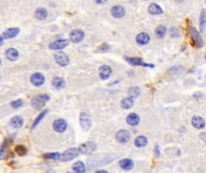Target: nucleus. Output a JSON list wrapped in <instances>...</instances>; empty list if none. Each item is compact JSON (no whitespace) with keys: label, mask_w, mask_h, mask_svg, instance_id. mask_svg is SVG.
Instances as JSON below:
<instances>
[{"label":"nucleus","mask_w":206,"mask_h":173,"mask_svg":"<svg viewBox=\"0 0 206 173\" xmlns=\"http://www.w3.org/2000/svg\"><path fill=\"white\" fill-rule=\"evenodd\" d=\"M176 1H178V2H182V1H183V0H176Z\"/></svg>","instance_id":"nucleus-42"},{"label":"nucleus","mask_w":206,"mask_h":173,"mask_svg":"<svg viewBox=\"0 0 206 173\" xmlns=\"http://www.w3.org/2000/svg\"><path fill=\"white\" fill-rule=\"evenodd\" d=\"M52 86H53L55 89H62V88L65 86V81L62 77L55 76L53 79H52Z\"/></svg>","instance_id":"nucleus-23"},{"label":"nucleus","mask_w":206,"mask_h":173,"mask_svg":"<svg viewBox=\"0 0 206 173\" xmlns=\"http://www.w3.org/2000/svg\"><path fill=\"white\" fill-rule=\"evenodd\" d=\"M70 41L74 43H78L81 42L83 39H85V32L81 30V29H75L70 32Z\"/></svg>","instance_id":"nucleus-9"},{"label":"nucleus","mask_w":206,"mask_h":173,"mask_svg":"<svg viewBox=\"0 0 206 173\" xmlns=\"http://www.w3.org/2000/svg\"><path fill=\"white\" fill-rule=\"evenodd\" d=\"M11 106H12L13 108H20L21 106H23V100L18 99V100L12 101V102H11Z\"/></svg>","instance_id":"nucleus-36"},{"label":"nucleus","mask_w":206,"mask_h":173,"mask_svg":"<svg viewBox=\"0 0 206 173\" xmlns=\"http://www.w3.org/2000/svg\"><path fill=\"white\" fill-rule=\"evenodd\" d=\"M191 36H192V39H193V42H194L196 48H201V47L204 46V41H203V39H201V35H200V32H198L194 27L191 28Z\"/></svg>","instance_id":"nucleus-6"},{"label":"nucleus","mask_w":206,"mask_h":173,"mask_svg":"<svg viewBox=\"0 0 206 173\" xmlns=\"http://www.w3.org/2000/svg\"><path fill=\"white\" fill-rule=\"evenodd\" d=\"M106 1H107V0H95V2H97V4H100V5H101V4H105Z\"/></svg>","instance_id":"nucleus-40"},{"label":"nucleus","mask_w":206,"mask_h":173,"mask_svg":"<svg viewBox=\"0 0 206 173\" xmlns=\"http://www.w3.org/2000/svg\"><path fill=\"white\" fill-rule=\"evenodd\" d=\"M47 15H48V13H47V10L43 9V7H39V9H36V11H35V18L39 19V21L46 19Z\"/></svg>","instance_id":"nucleus-24"},{"label":"nucleus","mask_w":206,"mask_h":173,"mask_svg":"<svg viewBox=\"0 0 206 173\" xmlns=\"http://www.w3.org/2000/svg\"><path fill=\"white\" fill-rule=\"evenodd\" d=\"M47 113H48V109H43L42 113H40V114H39V116L36 117V119H35V120L33 121L32 128H30V129H35V128H36V126L39 125V123H40V121H41V120H42V119L45 118V116H46Z\"/></svg>","instance_id":"nucleus-28"},{"label":"nucleus","mask_w":206,"mask_h":173,"mask_svg":"<svg viewBox=\"0 0 206 173\" xmlns=\"http://www.w3.org/2000/svg\"><path fill=\"white\" fill-rule=\"evenodd\" d=\"M2 42H4V39H2V36H0V44Z\"/></svg>","instance_id":"nucleus-41"},{"label":"nucleus","mask_w":206,"mask_h":173,"mask_svg":"<svg viewBox=\"0 0 206 173\" xmlns=\"http://www.w3.org/2000/svg\"><path fill=\"white\" fill-rule=\"evenodd\" d=\"M23 123H24V120H23V118H22L21 116H16V117H13L10 120V125L12 128H15V129L21 128L22 125H23Z\"/></svg>","instance_id":"nucleus-20"},{"label":"nucleus","mask_w":206,"mask_h":173,"mask_svg":"<svg viewBox=\"0 0 206 173\" xmlns=\"http://www.w3.org/2000/svg\"><path fill=\"white\" fill-rule=\"evenodd\" d=\"M15 153H16L17 155H20V156H23V155L27 154V148H25L24 146H17V147L15 148Z\"/></svg>","instance_id":"nucleus-32"},{"label":"nucleus","mask_w":206,"mask_h":173,"mask_svg":"<svg viewBox=\"0 0 206 173\" xmlns=\"http://www.w3.org/2000/svg\"><path fill=\"white\" fill-rule=\"evenodd\" d=\"M124 59L129 63L131 66H148V67H153V64H146L143 63L142 58L140 57H124Z\"/></svg>","instance_id":"nucleus-3"},{"label":"nucleus","mask_w":206,"mask_h":173,"mask_svg":"<svg viewBox=\"0 0 206 173\" xmlns=\"http://www.w3.org/2000/svg\"><path fill=\"white\" fill-rule=\"evenodd\" d=\"M147 143H148V141H147V137H145V136H138V137L135 138V141H134V144H135V147H138V148H143V147H146Z\"/></svg>","instance_id":"nucleus-22"},{"label":"nucleus","mask_w":206,"mask_h":173,"mask_svg":"<svg viewBox=\"0 0 206 173\" xmlns=\"http://www.w3.org/2000/svg\"><path fill=\"white\" fill-rule=\"evenodd\" d=\"M54 60L55 63L59 65V66H68L70 63V59L68 57V54H65L64 52H58V53L54 54Z\"/></svg>","instance_id":"nucleus-4"},{"label":"nucleus","mask_w":206,"mask_h":173,"mask_svg":"<svg viewBox=\"0 0 206 173\" xmlns=\"http://www.w3.org/2000/svg\"><path fill=\"white\" fill-rule=\"evenodd\" d=\"M165 34H166V28H165L164 25H159V27L156 29V35H157V37H159V39H163Z\"/></svg>","instance_id":"nucleus-31"},{"label":"nucleus","mask_w":206,"mask_h":173,"mask_svg":"<svg viewBox=\"0 0 206 173\" xmlns=\"http://www.w3.org/2000/svg\"><path fill=\"white\" fill-rule=\"evenodd\" d=\"M119 167L124 171H130L134 167V161L131 159H122L119 160Z\"/></svg>","instance_id":"nucleus-17"},{"label":"nucleus","mask_w":206,"mask_h":173,"mask_svg":"<svg viewBox=\"0 0 206 173\" xmlns=\"http://www.w3.org/2000/svg\"><path fill=\"white\" fill-rule=\"evenodd\" d=\"M116 141L122 143V144H125L130 141V132L127 130H119L116 132Z\"/></svg>","instance_id":"nucleus-8"},{"label":"nucleus","mask_w":206,"mask_h":173,"mask_svg":"<svg viewBox=\"0 0 206 173\" xmlns=\"http://www.w3.org/2000/svg\"><path fill=\"white\" fill-rule=\"evenodd\" d=\"M112 74V69L108 66V65H103V66H100V69H99V75L101 77V79H107L108 77L111 76Z\"/></svg>","instance_id":"nucleus-14"},{"label":"nucleus","mask_w":206,"mask_h":173,"mask_svg":"<svg viewBox=\"0 0 206 173\" xmlns=\"http://www.w3.org/2000/svg\"><path fill=\"white\" fill-rule=\"evenodd\" d=\"M0 64H1V59H0Z\"/></svg>","instance_id":"nucleus-43"},{"label":"nucleus","mask_w":206,"mask_h":173,"mask_svg":"<svg viewBox=\"0 0 206 173\" xmlns=\"http://www.w3.org/2000/svg\"><path fill=\"white\" fill-rule=\"evenodd\" d=\"M108 49H110V44H107V43H103V44H100L99 47H98L97 52H107Z\"/></svg>","instance_id":"nucleus-35"},{"label":"nucleus","mask_w":206,"mask_h":173,"mask_svg":"<svg viewBox=\"0 0 206 173\" xmlns=\"http://www.w3.org/2000/svg\"><path fill=\"white\" fill-rule=\"evenodd\" d=\"M140 93H141V90L139 86H131V88H129V90H128V95H129V97H131V99L138 97L140 95Z\"/></svg>","instance_id":"nucleus-30"},{"label":"nucleus","mask_w":206,"mask_h":173,"mask_svg":"<svg viewBox=\"0 0 206 173\" xmlns=\"http://www.w3.org/2000/svg\"><path fill=\"white\" fill-rule=\"evenodd\" d=\"M48 100H50V96H48L47 94H40V95H36V96L33 97L32 106L35 108V109H41Z\"/></svg>","instance_id":"nucleus-1"},{"label":"nucleus","mask_w":206,"mask_h":173,"mask_svg":"<svg viewBox=\"0 0 206 173\" xmlns=\"http://www.w3.org/2000/svg\"><path fill=\"white\" fill-rule=\"evenodd\" d=\"M46 159H51V160H59L60 158V154L59 153H48L45 155Z\"/></svg>","instance_id":"nucleus-33"},{"label":"nucleus","mask_w":206,"mask_h":173,"mask_svg":"<svg viewBox=\"0 0 206 173\" xmlns=\"http://www.w3.org/2000/svg\"><path fill=\"white\" fill-rule=\"evenodd\" d=\"M121 106L123 109H129L134 106V99H131V97H125V99H123L122 101H121Z\"/></svg>","instance_id":"nucleus-25"},{"label":"nucleus","mask_w":206,"mask_h":173,"mask_svg":"<svg viewBox=\"0 0 206 173\" xmlns=\"http://www.w3.org/2000/svg\"><path fill=\"white\" fill-rule=\"evenodd\" d=\"M20 34V29L18 28H10V29H7V30H5V32H2V39L5 40V39H13V37H16L17 35Z\"/></svg>","instance_id":"nucleus-16"},{"label":"nucleus","mask_w":206,"mask_h":173,"mask_svg":"<svg viewBox=\"0 0 206 173\" xmlns=\"http://www.w3.org/2000/svg\"><path fill=\"white\" fill-rule=\"evenodd\" d=\"M5 158H6L5 151L2 150V149H0V160H1V159H5Z\"/></svg>","instance_id":"nucleus-39"},{"label":"nucleus","mask_w":206,"mask_h":173,"mask_svg":"<svg viewBox=\"0 0 206 173\" xmlns=\"http://www.w3.org/2000/svg\"><path fill=\"white\" fill-rule=\"evenodd\" d=\"M10 142H11V138H7V140H5L4 142H2L1 147H2V148H6V147H9V146H10V144H9Z\"/></svg>","instance_id":"nucleus-37"},{"label":"nucleus","mask_w":206,"mask_h":173,"mask_svg":"<svg viewBox=\"0 0 206 173\" xmlns=\"http://www.w3.org/2000/svg\"><path fill=\"white\" fill-rule=\"evenodd\" d=\"M68 128V123L65 121L64 119L59 118V119H55L53 121V130L55 132H59V133H62V132H64L65 130Z\"/></svg>","instance_id":"nucleus-10"},{"label":"nucleus","mask_w":206,"mask_h":173,"mask_svg":"<svg viewBox=\"0 0 206 173\" xmlns=\"http://www.w3.org/2000/svg\"><path fill=\"white\" fill-rule=\"evenodd\" d=\"M5 55H6V58H7L9 60L13 61V60H16V59L20 57V53H18V51H17L16 48H9V49L6 51Z\"/></svg>","instance_id":"nucleus-21"},{"label":"nucleus","mask_w":206,"mask_h":173,"mask_svg":"<svg viewBox=\"0 0 206 173\" xmlns=\"http://www.w3.org/2000/svg\"><path fill=\"white\" fill-rule=\"evenodd\" d=\"M206 30V12L205 10H201L200 12V32H205Z\"/></svg>","instance_id":"nucleus-29"},{"label":"nucleus","mask_w":206,"mask_h":173,"mask_svg":"<svg viewBox=\"0 0 206 173\" xmlns=\"http://www.w3.org/2000/svg\"><path fill=\"white\" fill-rule=\"evenodd\" d=\"M150 40H151V37H150V35H148L147 32H140V34L136 36V43L140 44V46L147 44V43L150 42Z\"/></svg>","instance_id":"nucleus-15"},{"label":"nucleus","mask_w":206,"mask_h":173,"mask_svg":"<svg viewBox=\"0 0 206 173\" xmlns=\"http://www.w3.org/2000/svg\"><path fill=\"white\" fill-rule=\"evenodd\" d=\"M80 125H81L82 130H85V131H88L92 126V119L85 112H82L80 114Z\"/></svg>","instance_id":"nucleus-7"},{"label":"nucleus","mask_w":206,"mask_h":173,"mask_svg":"<svg viewBox=\"0 0 206 173\" xmlns=\"http://www.w3.org/2000/svg\"><path fill=\"white\" fill-rule=\"evenodd\" d=\"M72 171L77 173H83L86 171V166L82 161H77L72 165Z\"/></svg>","instance_id":"nucleus-27"},{"label":"nucleus","mask_w":206,"mask_h":173,"mask_svg":"<svg viewBox=\"0 0 206 173\" xmlns=\"http://www.w3.org/2000/svg\"><path fill=\"white\" fill-rule=\"evenodd\" d=\"M148 12H150L151 15H153V16H156V15H162L163 10L159 5H157V4H151V5L148 6Z\"/></svg>","instance_id":"nucleus-26"},{"label":"nucleus","mask_w":206,"mask_h":173,"mask_svg":"<svg viewBox=\"0 0 206 173\" xmlns=\"http://www.w3.org/2000/svg\"><path fill=\"white\" fill-rule=\"evenodd\" d=\"M30 82H32L33 86H41L45 83V76L42 74H40V72H35L30 77Z\"/></svg>","instance_id":"nucleus-12"},{"label":"nucleus","mask_w":206,"mask_h":173,"mask_svg":"<svg viewBox=\"0 0 206 173\" xmlns=\"http://www.w3.org/2000/svg\"><path fill=\"white\" fill-rule=\"evenodd\" d=\"M68 44H69V41H68V40L59 39V40H55V41L50 43V49L59 51V49H63V48H65Z\"/></svg>","instance_id":"nucleus-11"},{"label":"nucleus","mask_w":206,"mask_h":173,"mask_svg":"<svg viewBox=\"0 0 206 173\" xmlns=\"http://www.w3.org/2000/svg\"><path fill=\"white\" fill-rule=\"evenodd\" d=\"M127 123L130 126H138L140 123V117L136 113H130L129 116H127Z\"/></svg>","instance_id":"nucleus-18"},{"label":"nucleus","mask_w":206,"mask_h":173,"mask_svg":"<svg viewBox=\"0 0 206 173\" xmlns=\"http://www.w3.org/2000/svg\"><path fill=\"white\" fill-rule=\"evenodd\" d=\"M169 34H170V36L171 37H173V39H176V37H178L180 35H181V32H180V30L177 29V28H171L170 30H169Z\"/></svg>","instance_id":"nucleus-34"},{"label":"nucleus","mask_w":206,"mask_h":173,"mask_svg":"<svg viewBox=\"0 0 206 173\" xmlns=\"http://www.w3.org/2000/svg\"><path fill=\"white\" fill-rule=\"evenodd\" d=\"M111 15L115 17V18H123L125 16V10L123 6L121 5H115L112 9H111Z\"/></svg>","instance_id":"nucleus-13"},{"label":"nucleus","mask_w":206,"mask_h":173,"mask_svg":"<svg viewBox=\"0 0 206 173\" xmlns=\"http://www.w3.org/2000/svg\"><path fill=\"white\" fill-rule=\"evenodd\" d=\"M192 125L196 129H204L205 128V120L199 116H194L192 118Z\"/></svg>","instance_id":"nucleus-19"},{"label":"nucleus","mask_w":206,"mask_h":173,"mask_svg":"<svg viewBox=\"0 0 206 173\" xmlns=\"http://www.w3.org/2000/svg\"><path fill=\"white\" fill-rule=\"evenodd\" d=\"M95 149H97V144L94 142H85L80 146L78 151L81 154H90V153L95 151Z\"/></svg>","instance_id":"nucleus-5"},{"label":"nucleus","mask_w":206,"mask_h":173,"mask_svg":"<svg viewBox=\"0 0 206 173\" xmlns=\"http://www.w3.org/2000/svg\"><path fill=\"white\" fill-rule=\"evenodd\" d=\"M80 155V151L77 148H70V149H66V150L63 153V154H60V160L62 161H71L72 159H75Z\"/></svg>","instance_id":"nucleus-2"},{"label":"nucleus","mask_w":206,"mask_h":173,"mask_svg":"<svg viewBox=\"0 0 206 173\" xmlns=\"http://www.w3.org/2000/svg\"><path fill=\"white\" fill-rule=\"evenodd\" d=\"M160 155V150H159V147L156 146L154 147V156H159Z\"/></svg>","instance_id":"nucleus-38"}]
</instances>
